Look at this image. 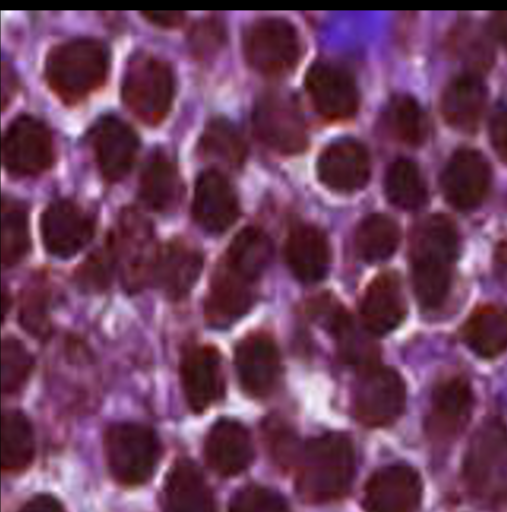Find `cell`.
<instances>
[{
	"instance_id": "cell-5",
	"label": "cell",
	"mask_w": 507,
	"mask_h": 512,
	"mask_svg": "<svg viewBox=\"0 0 507 512\" xmlns=\"http://www.w3.org/2000/svg\"><path fill=\"white\" fill-rule=\"evenodd\" d=\"M123 289L134 294L154 280L160 248L152 223L136 208H124L110 232Z\"/></svg>"
},
{
	"instance_id": "cell-45",
	"label": "cell",
	"mask_w": 507,
	"mask_h": 512,
	"mask_svg": "<svg viewBox=\"0 0 507 512\" xmlns=\"http://www.w3.org/2000/svg\"><path fill=\"white\" fill-rule=\"evenodd\" d=\"M214 23H202L197 26L191 37L192 47L197 53H204L215 41L211 40L214 36L218 37V32L216 27L213 26Z\"/></svg>"
},
{
	"instance_id": "cell-25",
	"label": "cell",
	"mask_w": 507,
	"mask_h": 512,
	"mask_svg": "<svg viewBox=\"0 0 507 512\" xmlns=\"http://www.w3.org/2000/svg\"><path fill=\"white\" fill-rule=\"evenodd\" d=\"M252 301L251 282L221 262L213 274L205 301L207 322L214 327H224L243 316Z\"/></svg>"
},
{
	"instance_id": "cell-9",
	"label": "cell",
	"mask_w": 507,
	"mask_h": 512,
	"mask_svg": "<svg viewBox=\"0 0 507 512\" xmlns=\"http://www.w3.org/2000/svg\"><path fill=\"white\" fill-rule=\"evenodd\" d=\"M244 51L249 64L267 75H279L290 70L300 53L295 28L286 20L266 18L256 22L244 39Z\"/></svg>"
},
{
	"instance_id": "cell-46",
	"label": "cell",
	"mask_w": 507,
	"mask_h": 512,
	"mask_svg": "<svg viewBox=\"0 0 507 512\" xmlns=\"http://www.w3.org/2000/svg\"><path fill=\"white\" fill-rule=\"evenodd\" d=\"M19 512H65V510L54 497L38 495L30 499Z\"/></svg>"
},
{
	"instance_id": "cell-27",
	"label": "cell",
	"mask_w": 507,
	"mask_h": 512,
	"mask_svg": "<svg viewBox=\"0 0 507 512\" xmlns=\"http://www.w3.org/2000/svg\"><path fill=\"white\" fill-rule=\"evenodd\" d=\"M164 512H215L212 492L200 469L181 459L168 472L163 485Z\"/></svg>"
},
{
	"instance_id": "cell-41",
	"label": "cell",
	"mask_w": 507,
	"mask_h": 512,
	"mask_svg": "<svg viewBox=\"0 0 507 512\" xmlns=\"http://www.w3.org/2000/svg\"><path fill=\"white\" fill-rule=\"evenodd\" d=\"M49 294L42 284H33L23 293L19 309L21 326L36 338H45L50 332Z\"/></svg>"
},
{
	"instance_id": "cell-30",
	"label": "cell",
	"mask_w": 507,
	"mask_h": 512,
	"mask_svg": "<svg viewBox=\"0 0 507 512\" xmlns=\"http://www.w3.org/2000/svg\"><path fill=\"white\" fill-rule=\"evenodd\" d=\"M272 253L268 235L259 228L246 227L234 236L221 262L252 282L268 267Z\"/></svg>"
},
{
	"instance_id": "cell-35",
	"label": "cell",
	"mask_w": 507,
	"mask_h": 512,
	"mask_svg": "<svg viewBox=\"0 0 507 512\" xmlns=\"http://www.w3.org/2000/svg\"><path fill=\"white\" fill-rule=\"evenodd\" d=\"M30 247L28 218L25 206L12 198L2 200L1 261L4 267L18 264Z\"/></svg>"
},
{
	"instance_id": "cell-4",
	"label": "cell",
	"mask_w": 507,
	"mask_h": 512,
	"mask_svg": "<svg viewBox=\"0 0 507 512\" xmlns=\"http://www.w3.org/2000/svg\"><path fill=\"white\" fill-rule=\"evenodd\" d=\"M463 478L468 491L483 503L507 499V430L499 420L484 422L472 436Z\"/></svg>"
},
{
	"instance_id": "cell-6",
	"label": "cell",
	"mask_w": 507,
	"mask_h": 512,
	"mask_svg": "<svg viewBox=\"0 0 507 512\" xmlns=\"http://www.w3.org/2000/svg\"><path fill=\"white\" fill-rule=\"evenodd\" d=\"M174 88L169 64L155 56L140 53L127 65L121 95L125 106L136 118L154 126L169 112Z\"/></svg>"
},
{
	"instance_id": "cell-31",
	"label": "cell",
	"mask_w": 507,
	"mask_h": 512,
	"mask_svg": "<svg viewBox=\"0 0 507 512\" xmlns=\"http://www.w3.org/2000/svg\"><path fill=\"white\" fill-rule=\"evenodd\" d=\"M462 335L467 346L477 355L491 358L507 348V309L483 306L468 318Z\"/></svg>"
},
{
	"instance_id": "cell-34",
	"label": "cell",
	"mask_w": 507,
	"mask_h": 512,
	"mask_svg": "<svg viewBox=\"0 0 507 512\" xmlns=\"http://www.w3.org/2000/svg\"><path fill=\"white\" fill-rule=\"evenodd\" d=\"M400 240L397 223L385 214H371L358 226L355 244L361 258L367 262H380L391 257Z\"/></svg>"
},
{
	"instance_id": "cell-44",
	"label": "cell",
	"mask_w": 507,
	"mask_h": 512,
	"mask_svg": "<svg viewBox=\"0 0 507 512\" xmlns=\"http://www.w3.org/2000/svg\"><path fill=\"white\" fill-rule=\"evenodd\" d=\"M490 139L497 155L507 162V105L493 118Z\"/></svg>"
},
{
	"instance_id": "cell-20",
	"label": "cell",
	"mask_w": 507,
	"mask_h": 512,
	"mask_svg": "<svg viewBox=\"0 0 507 512\" xmlns=\"http://www.w3.org/2000/svg\"><path fill=\"white\" fill-rule=\"evenodd\" d=\"M320 181L338 192H353L366 185L370 176V161L363 145L342 140L329 145L317 162Z\"/></svg>"
},
{
	"instance_id": "cell-23",
	"label": "cell",
	"mask_w": 507,
	"mask_h": 512,
	"mask_svg": "<svg viewBox=\"0 0 507 512\" xmlns=\"http://www.w3.org/2000/svg\"><path fill=\"white\" fill-rule=\"evenodd\" d=\"M202 265L197 248L181 238L172 239L160 248L154 281L168 299L182 300L197 282Z\"/></svg>"
},
{
	"instance_id": "cell-48",
	"label": "cell",
	"mask_w": 507,
	"mask_h": 512,
	"mask_svg": "<svg viewBox=\"0 0 507 512\" xmlns=\"http://www.w3.org/2000/svg\"><path fill=\"white\" fill-rule=\"evenodd\" d=\"M492 34L507 50V11L497 12L491 24Z\"/></svg>"
},
{
	"instance_id": "cell-13",
	"label": "cell",
	"mask_w": 507,
	"mask_h": 512,
	"mask_svg": "<svg viewBox=\"0 0 507 512\" xmlns=\"http://www.w3.org/2000/svg\"><path fill=\"white\" fill-rule=\"evenodd\" d=\"M94 230L92 216L80 205L67 199L53 201L40 217L44 247L58 258L76 255L92 239Z\"/></svg>"
},
{
	"instance_id": "cell-10",
	"label": "cell",
	"mask_w": 507,
	"mask_h": 512,
	"mask_svg": "<svg viewBox=\"0 0 507 512\" xmlns=\"http://www.w3.org/2000/svg\"><path fill=\"white\" fill-rule=\"evenodd\" d=\"M406 401L405 385L392 368L374 366L363 372L356 392L357 419L369 427H384L402 414Z\"/></svg>"
},
{
	"instance_id": "cell-49",
	"label": "cell",
	"mask_w": 507,
	"mask_h": 512,
	"mask_svg": "<svg viewBox=\"0 0 507 512\" xmlns=\"http://www.w3.org/2000/svg\"><path fill=\"white\" fill-rule=\"evenodd\" d=\"M496 261L499 275L507 279V244L500 245Z\"/></svg>"
},
{
	"instance_id": "cell-16",
	"label": "cell",
	"mask_w": 507,
	"mask_h": 512,
	"mask_svg": "<svg viewBox=\"0 0 507 512\" xmlns=\"http://www.w3.org/2000/svg\"><path fill=\"white\" fill-rule=\"evenodd\" d=\"M305 86L313 106L325 118L346 119L357 110L358 92L354 80L336 65H313L307 72Z\"/></svg>"
},
{
	"instance_id": "cell-47",
	"label": "cell",
	"mask_w": 507,
	"mask_h": 512,
	"mask_svg": "<svg viewBox=\"0 0 507 512\" xmlns=\"http://www.w3.org/2000/svg\"><path fill=\"white\" fill-rule=\"evenodd\" d=\"M144 17L151 23L161 27H176L183 22L184 15L178 11H146Z\"/></svg>"
},
{
	"instance_id": "cell-43",
	"label": "cell",
	"mask_w": 507,
	"mask_h": 512,
	"mask_svg": "<svg viewBox=\"0 0 507 512\" xmlns=\"http://www.w3.org/2000/svg\"><path fill=\"white\" fill-rule=\"evenodd\" d=\"M264 432L270 455L280 467L297 464L303 446L289 428L280 422L270 421Z\"/></svg>"
},
{
	"instance_id": "cell-32",
	"label": "cell",
	"mask_w": 507,
	"mask_h": 512,
	"mask_svg": "<svg viewBox=\"0 0 507 512\" xmlns=\"http://www.w3.org/2000/svg\"><path fill=\"white\" fill-rule=\"evenodd\" d=\"M34 452V434L27 417L17 410L5 411L1 419L2 470H25L31 464Z\"/></svg>"
},
{
	"instance_id": "cell-36",
	"label": "cell",
	"mask_w": 507,
	"mask_h": 512,
	"mask_svg": "<svg viewBox=\"0 0 507 512\" xmlns=\"http://www.w3.org/2000/svg\"><path fill=\"white\" fill-rule=\"evenodd\" d=\"M199 150L205 159L229 167L238 166L245 155L242 137L224 119H215L207 125L199 143Z\"/></svg>"
},
{
	"instance_id": "cell-8",
	"label": "cell",
	"mask_w": 507,
	"mask_h": 512,
	"mask_svg": "<svg viewBox=\"0 0 507 512\" xmlns=\"http://www.w3.org/2000/svg\"><path fill=\"white\" fill-rule=\"evenodd\" d=\"M53 159L52 136L43 122L20 115L9 124L2 139V163L9 174L39 175L51 166Z\"/></svg>"
},
{
	"instance_id": "cell-37",
	"label": "cell",
	"mask_w": 507,
	"mask_h": 512,
	"mask_svg": "<svg viewBox=\"0 0 507 512\" xmlns=\"http://www.w3.org/2000/svg\"><path fill=\"white\" fill-rule=\"evenodd\" d=\"M386 124L399 142L419 146L427 136V121L417 101L408 95L394 97L386 110Z\"/></svg>"
},
{
	"instance_id": "cell-18",
	"label": "cell",
	"mask_w": 507,
	"mask_h": 512,
	"mask_svg": "<svg viewBox=\"0 0 507 512\" xmlns=\"http://www.w3.org/2000/svg\"><path fill=\"white\" fill-rule=\"evenodd\" d=\"M180 378L186 401L195 413L209 408L223 389L220 356L210 346H194L181 358Z\"/></svg>"
},
{
	"instance_id": "cell-11",
	"label": "cell",
	"mask_w": 507,
	"mask_h": 512,
	"mask_svg": "<svg viewBox=\"0 0 507 512\" xmlns=\"http://www.w3.org/2000/svg\"><path fill=\"white\" fill-rule=\"evenodd\" d=\"M252 121L257 137L279 153L296 154L307 145L303 118L295 103L285 95L262 97L255 105Z\"/></svg>"
},
{
	"instance_id": "cell-33",
	"label": "cell",
	"mask_w": 507,
	"mask_h": 512,
	"mask_svg": "<svg viewBox=\"0 0 507 512\" xmlns=\"http://www.w3.org/2000/svg\"><path fill=\"white\" fill-rule=\"evenodd\" d=\"M384 190L392 205L406 211L422 208L428 196L420 169L408 159H398L390 165L384 179Z\"/></svg>"
},
{
	"instance_id": "cell-42",
	"label": "cell",
	"mask_w": 507,
	"mask_h": 512,
	"mask_svg": "<svg viewBox=\"0 0 507 512\" xmlns=\"http://www.w3.org/2000/svg\"><path fill=\"white\" fill-rule=\"evenodd\" d=\"M229 512H288V509L276 492L252 485L242 488L232 497Z\"/></svg>"
},
{
	"instance_id": "cell-38",
	"label": "cell",
	"mask_w": 507,
	"mask_h": 512,
	"mask_svg": "<svg viewBox=\"0 0 507 512\" xmlns=\"http://www.w3.org/2000/svg\"><path fill=\"white\" fill-rule=\"evenodd\" d=\"M117 271L116 251L111 233L101 246L93 250L75 270V282L85 292H102Z\"/></svg>"
},
{
	"instance_id": "cell-7",
	"label": "cell",
	"mask_w": 507,
	"mask_h": 512,
	"mask_svg": "<svg viewBox=\"0 0 507 512\" xmlns=\"http://www.w3.org/2000/svg\"><path fill=\"white\" fill-rule=\"evenodd\" d=\"M104 451L113 478L121 485L137 486L151 476L159 456V442L146 426L120 423L107 430Z\"/></svg>"
},
{
	"instance_id": "cell-40",
	"label": "cell",
	"mask_w": 507,
	"mask_h": 512,
	"mask_svg": "<svg viewBox=\"0 0 507 512\" xmlns=\"http://www.w3.org/2000/svg\"><path fill=\"white\" fill-rule=\"evenodd\" d=\"M33 366V359L21 341L14 337L2 340L1 389L13 394L23 387Z\"/></svg>"
},
{
	"instance_id": "cell-24",
	"label": "cell",
	"mask_w": 507,
	"mask_h": 512,
	"mask_svg": "<svg viewBox=\"0 0 507 512\" xmlns=\"http://www.w3.org/2000/svg\"><path fill=\"white\" fill-rule=\"evenodd\" d=\"M405 312V298L399 278L390 272L376 276L362 298L363 327L370 334L384 335L402 322Z\"/></svg>"
},
{
	"instance_id": "cell-22",
	"label": "cell",
	"mask_w": 507,
	"mask_h": 512,
	"mask_svg": "<svg viewBox=\"0 0 507 512\" xmlns=\"http://www.w3.org/2000/svg\"><path fill=\"white\" fill-rule=\"evenodd\" d=\"M472 407V391L464 378L455 376L443 380L432 395L428 431L439 440L455 437L467 425Z\"/></svg>"
},
{
	"instance_id": "cell-14",
	"label": "cell",
	"mask_w": 507,
	"mask_h": 512,
	"mask_svg": "<svg viewBox=\"0 0 507 512\" xmlns=\"http://www.w3.org/2000/svg\"><path fill=\"white\" fill-rule=\"evenodd\" d=\"M89 142L97 167L109 182L124 178L132 168L139 140L135 131L115 116H104L92 127Z\"/></svg>"
},
{
	"instance_id": "cell-19",
	"label": "cell",
	"mask_w": 507,
	"mask_h": 512,
	"mask_svg": "<svg viewBox=\"0 0 507 512\" xmlns=\"http://www.w3.org/2000/svg\"><path fill=\"white\" fill-rule=\"evenodd\" d=\"M204 454L214 472L229 477L248 468L254 457V449L250 434L241 423L221 419L206 436Z\"/></svg>"
},
{
	"instance_id": "cell-2",
	"label": "cell",
	"mask_w": 507,
	"mask_h": 512,
	"mask_svg": "<svg viewBox=\"0 0 507 512\" xmlns=\"http://www.w3.org/2000/svg\"><path fill=\"white\" fill-rule=\"evenodd\" d=\"M296 465L299 497L311 504L331 502L345 495L353 481V445L344 434H323L306 442Z\"/></svg>"
},
{
	"instance_id": "cell-29",
	"label": "cell",
	"mask_w": 507,
	"mask_h": 512,
	"mask_svg": "<svg viewBox=\"0 0 507 512\" xmlns=\"http://www.w3.org/2000/svg\"><path fill=\"white\" fill-rule=\"evenodd\" d=\"M183 195V183L175 164L156 155L143 169L139 180V196L143 204L158 213L174 210Z\"/></svg>"
},
{
	"instance_id": "cell-39",
	"label": "cell",
	"mask_w": 507,
	"mask_h": 512,
	"mask_svg": "<svg viewBox=\"0 0 507 512\" xmlns=\"http://www.w3.org/2000/svg\"><path fill=\"white\" fill-rule=\"evenodd\" d=\"M329 323L338 341L341 355L347 362L359 366L363 372L376 366L375 346L356 329L349 315L337 311L331 316Z\"/></svg>"
},
{
	"instance_id": "cell-12",
	"label": "cell",
	"mask_w": 507,
	"mask_h": 512,
	"mask_svg": "<svg viewBox=\"0 0 507 512\" xmlns=\"http://www.w3.org/2000/svg\"><path fill=\"white\" fill-rule=\"evenodd\" d=\"M491 178V167L486 157L475 149L464 148L448 160L440 176V188L452 207L467 211L483 202Z\"/></svg>"
},
{
	"instance_id": "cell-21",
	"label": "cell",
	"mask_w": 507,
	"mask_h": 512,
	"mask_svg": "<svg viewBox=\"0 0 507 512\" xmlns=\"http://www.w3.org/2000/svg\"><path fill=\"white\" fill-rule=\"evenodd\" d=\"M235 367L242 389L254 397L267 395L279 371V354L274 341L264 334L250 335L235 351Z\"/></svg>"
},
{
	"instance_id": "cell-17",
	"label": "cell",
	"mask_w": 507,
	"mask_h": 512,
	"mask_svg": "<svg viewBox=\"0 0 507 512\" xmlns=\"http://www.w3.org/2000/svg\"><path fill=\"white\" fill-rule=\"evenodd\" d=\"M238 199L227 178L217 169L202 172L195 183L192 215L205 231L221 233L236 220Z\"/></svg>"
},
{
	"instance_id": "cell-28",
	"label": "cell",
	"mask_w": 507,
	"mask_h": 512,
	"mask_svg": "<svg viewBox=\"0 0 507 512\" xmlns=\"http://www.w3.org/2000/svg\"><path fill=\"white\" fill-rule=\"evenodd\" d=\"M285 256L290 270L300 281H320L329 267L328 241L319 229L307 225L299 226L287 238Z\"/></svg>"
},
{
	"instance_id": "cell-26",
	"label": "cell",
	"mask_w": 507,
	"mask_h": 512,
	"mask_svg": "<svg viewBox=\"0 0 507 512\" xmlns=\"http://www.w3.org/2000/svg\"><path fill=\"white\" fill-rule=\"evenodd\" d=\"M487 88L479 74L467 72L445 87L440 107L445 122L461 132H473L483 115Z\"/></svg>"
},
{
	"instance_id": "cell-1",
	"label": "cell",
	"mask_w": 507,
	"mask_h": 512,
	"mask_svg": "<svg viewBox=\"0 0 507 512\" xmlns=\"http://www.w3.org/2000/svg\"><path fill=\"white\" fill-rule=\"evenodd\" d=\"M457 249V229L448 216L430 215L416 228L411 253L412 282L422 307L438 308L447 298Z\"/></svg>"
},
{
	"instance_id": "cell-15",
	"label": "cell",
	"mask_w": 507,
	"mask_h": 512,
	"mask_svg": "<svg viewBox=\"0 0 507 512\" xmlns=\"http://www.w3.org/2000/svg\"><path fill=\"white\" fill-rule=\"evenodd\" d=\"M422 495V483L416 470L394 464L377 470L364 489L366 512H414Z\"/></svg>"
},
{
	"instance_id": "cell-3",
	"label": "cell",
	"mask_w": 507,
	"mask_h": 512,
	"mask_svg": "<svg viewBox=\"0 0 507 512\" xmlns=\"http://www.w3.org/2000/svg\"><path fill=\"white\" fill-rule=\"evenodd\" d=\"M108 53L103 43L91 38L73 39L54 46L45 60V79L65 104H75L105 82Z\"/></svg>"
}]
</instances>
